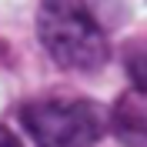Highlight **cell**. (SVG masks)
Segmentation results:
<instances>
[{"label":"cell","mask_w":147,"mask_h":147,"mask_svg":"<svg viewBox=\"0 0 147 147\" xmlns=\"http://www.w3.org/2000/svg\"><path fill=\"white\" fill-rule=\"evenodd\" d=\"M37 37L64 70H100L110 57L107 37L84 0H44Z\"/></svg>","instance_id":"6da1fadb"},{"label":"cell","mask_w":147,"mask_h":147,"mask_svg":"<svg viewBox=\"0 0 147 147\" xmlns=\"http://www.w3.org/2000/svg\"><path fill=\"white\" fill-rule=\"evenodd\" d=\"M20 124L37 147H94L104 134V110L90 100L47 97L24 104Z\"/></svg>","instance_id":"7a4b0ae2"},{"label":"cell","mask_w":147,"mask_h":147,"mask_svg":"<svg viewBox=\"0 0 147 147\" xmlns=\"http://www.w3.org/2000/svg\"><path fill=\"white\" fill-rule=\"evenodd\" d=\"M110 130L124 147H147V90H127L114 104Z\"/></svg>","instance_id":"3957f363"},{"label":"cell","mask_w":147,"mask_h":147,"mask_svg":"<svg viewBox=\"0 0 147 147\" xmlns=\"http://www.w3.org/2000/svg\"><path fill=\"white\" fill-rule=\"evenodd\" d=\"M124 70H127L134 90H147V34L127 40V47H124Z\"/></svg>","instance_id":"277c9868"},{"label":"cell","mask_w":147,"mask_h":147,"mask_svg":"<svg viewBox=\"0 0 147 147\" xmlns=\"http://www.w3.org/2000/svg\"><path fill=\"white\" fill-rule=\"evenodd\" d=\"M0 147H24V144L17 140V134H13V130H7L3 124H0Z\"/></svg>","instance_id":"5b68a950"}]
</instances>
